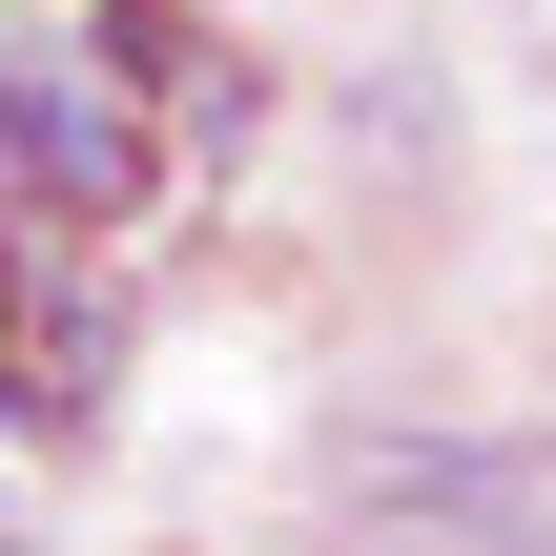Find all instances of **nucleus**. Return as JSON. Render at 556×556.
Listing matches in <instances>:
<instances>
[{
  "instance_id": "nucleus-1",
  "label": "nucleus",
  "mask_w": 556,
  "mask_h": 556,
  "mask_svg": "<svg viewBox=\"0 0 556 556\" xmlns=\"http://www.w3.org/2000/svg\"><path fill=\"white\" fill-rule=\"evenodd\" d=\"M0 186H21V227L41 248H124L144 206H165V124H144V83H103V41H0Z\"/></svg>"
},
{
  "instance_id": "nucleus-2",
  "label": "nucleus",
  "mask_w": 556,
  "mask_h": 556,
  "mask_svg": "<svg viewBox=\"0 0 556 556\" xmlns=\"http://www.w3.org/2000/svg\"><path fill=\"white\" fill-rule=\"evenodd\" d=\"M21 289H41V227H21V206H0V330H21Z\"/></svg>"
},
{
  "instance_id": "nucleus-3",
  "label": "nucleus",
  "mask_w": 556,
  "mask_h": 556,
  "mask_svg": "<svg viewBox=\"0 0 556 556\" xmlns=\"http://www.w3.org/2000/svg\"><path fill=\"white\" fill-rule=\"evenodd\" d=\"M0 556H21V516H0Z\"/></svg>"
}]
</instances>
